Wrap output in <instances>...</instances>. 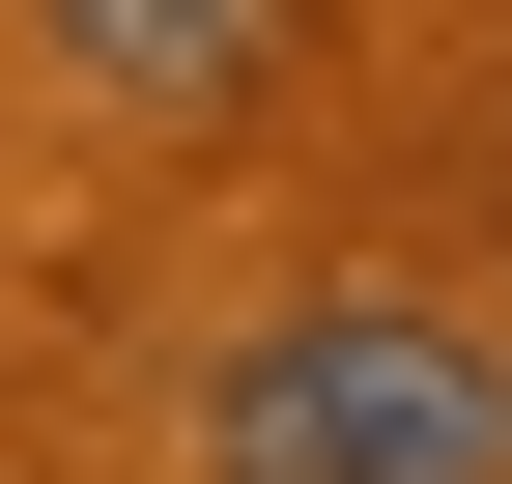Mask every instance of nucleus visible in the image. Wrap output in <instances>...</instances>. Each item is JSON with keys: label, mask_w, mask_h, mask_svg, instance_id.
<instances>
[{"label": "nucleus", "mask_w": 512, "mask_h": 484, "mask_svg": "<svg viewBox=\"0 0 512 484\" xmlns=\"http://www.w3.org/2000/svg\"><path fill=\"white\" fill-rule=\"evenodd\" d=\"M29 29L86 57V114H256L313 0H29Z\"/></svg>", "instance_id": "f03ea898"}, {"label": "nucleus", "mask_w": 512, "mask_h": 484, "mask_svg": "<svg viewBox=\"0 0 512 484\" xmlns=\"http://www.w3.org/2000/svg\"><path fill=\"white\" fill-rule=\"evenodd\" d=\"M200 484H512V342L427 285H313L200 371Z\"/></svg>", "instance_id": "f257e3e1"}]
</instances>
